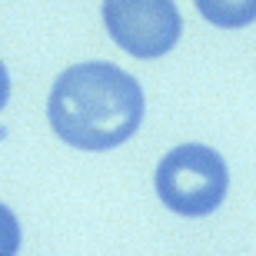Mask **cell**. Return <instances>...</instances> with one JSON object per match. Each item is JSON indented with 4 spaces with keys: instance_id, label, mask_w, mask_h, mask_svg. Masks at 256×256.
Instances as JSON below:
<instances>
[{
    "instance_id": "obj_1",
    "label": "cell",
    "mask_w": 256,
    "mask_h": 256,
    "mask_svg": "<svg viewBox=\"0 0 256 256\" xmlns=\"http://www.w3.org/2000/svg\"><path fill=\"white\" fill-rule=\"evenodd\" d=\"M47 116L54 133L74 150H116L143 124V90L116 64H76L54 80Z\"/></svg>"
},
{
    "instance_id": "obj_2",
    "label": "cell",
    "mask_w": 256,
    "mask_h": 256,
    "mask_svg": "<svg viewBox=\"0 0 256 256\" xmlns=\"http://www.w3.org/2000/svg\"><path fill=\"white\" fill-rule=\"evenodd\" d=\"M156 193L163 206L180 216H206L226 200V160L203 143H183L156 166Z\"/></svg>"
},
{
    "instance_id": "obj_3",
    "label": "cell",
    "mask_w": 256,
    "mask_h": 256,
    "mask_svg": "<svg viewBox=\"0 0 256 256\" xmlns=\"http://www.w3.org/2000/svg\"><path fill=\"white\" fill-rule=\"evenodd\" d=\"M104 24L116 47L140 60L170 54L183 34L173 0H104Z\"/></svg>"
},
{
    "instance_id": "obj_4",
    "label": "cell",
    "mask_w": 256,
    "mask_h": 256,
    "mask_svg": "<svg viewBox=\"0 0 256 256\" xmlns=\"http://www.w3.org/2000/svg\"><path fill=\"white\" fill-rule=\"evenodd\" d=\"M200 17L210 20L213 27H246L256 20V0H193Z\"/></svg>"
},
{
    "instance_id": "obj_5",
    "label": "cell",
    "mask_w": 256,
    "mask_h": 256,
    "mask_svg": "<svg viewBox=\"0 0 256 256\" xmlns=\"http://www.w3.org/2000/svg\"><path fill=\"white\" fill-rule=\"evenodd\" d=\"M20 250V223L10 206L0 203V256H17Z\"/></svg>"
},
{
    "instance_id": "obj_6",
    "label": "cell",
    "mask_w": 256,
    "mask_h": 256,
    "mask_svg": "<svg viewBox=\"0 0 256 256\" xmlns=\"http://www.w3.org/2000/svg\"><path fill=\"white\" fill-rule=\"evenodd\" d=\"M7 100H10V74H7V66L0 64V110L7 106Z\"/></svg>"
}]
</instances>
